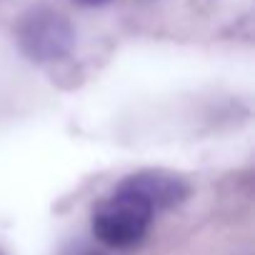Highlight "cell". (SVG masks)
<instances>
[{
  "instance_id": "7a4b0ae2",
  "label": "cell",
  "mask_w": 255,
  "mask_h": 255,
  "mask_svg": "<svg viewBox=\"0 0 255 255\" xmlns=\"http://www.w3.org/2000/svg\"><path fill=\"white\" fill-rule=\"evenodd\" d=\"M18 45L30 60L53 63L70 55L75 33L60 13L50 8H35L18 25Z\"/></svg>"
},
{
  "instance_id": "277c9868",
  "label": "cell",
  "mask_w": 255,
  "mask_h": 255,
  "mask_svg": "<svg viewBox=\"0 0 255 255\" xmlns=\"http://www.w3.org/2000/svg\"><path fill=\"white\" fill-rule=\"evenodd\" d=\"M75 3H80V5H105V3H110V0H75Z\"/></svg>"
},
{
  "instance_id": "3957f363",
  "label": "cell",
  "mask_w": 255,
  "mask_h": 255,
  "mask_svg": "<svg viewBox=\"0 0 255 255\" xmlns=\"http://www.w3.org/2000/svg\"><path fill=\"white\" fill-rule=\"evenodd\" d=\"M118 188H123L128 193H135L155 213L175 208L188 198V183L173 173H165V170H140L135 175H128Z\"/></svg>"
},
{
  "instance_id": "6da1fadb",
  "label": "cell",
  "mask_w": 255,
  "mask_h": 255,
  "mask_svg": "<svg viewBox=\"0 0 255 255\" xmlns=\"http://www.w3.org/2000/svg\"><path fill=\"white\" fill-rule=\"evenodd\" d=\"M153 215L155 210L143 198L115 188V193L103 200L93 213V235L105 248L133 250L148 235Z\"/></svg>"
}]
</instances>
